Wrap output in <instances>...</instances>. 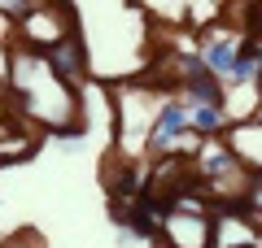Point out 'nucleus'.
<instances>
[{"instance_id":"obj_8","label":"nucleus","mask_w":262,"mask_h":248,"mask_svg":"<svg viewBox=\"0 0 262 248\" xmlns=\"http://www.w3.org/2000/svg\"><path fill=\"white\" fill-rule=\"evenodd\" d=\"M144 183H149V175H144L140 165H122L118 175L110 179V187H114V201H118V205H127V201H136V196L144 192Z\"/></svg>"},{"instance_id":"obj_1","label":"nucleus","mask_w":262,"mask_h":248,"mask_svg":"<svg viewBox=\"0 0 262 248\" xmlns=\"http://www.w3.org/2000/svg\"><path fill=\"white\" fill-rule=\"evenodd\" d=\"M158 239L166 248H210L214 244V213H210V205L192 192H179L170 213L162 218Z\"/></svg>"},{"instance_id":"obj_5","label":"nucleus","mask_w":262,"mask_h":248,"mask_svg":"<svg viewBox=\"0 0 262 248\" xmlns=\"http://www.w3.org/2000/svg\"><path fill=\"white\" fill-rule=\"evenodd\" d=\"M44 61L53 65L57 79H66L70 87H79V79H83V70H88V61H83V44H79L75 31H70L66 39H57V44L44 53Z\"/></svg>"},{"instance_id":"obj_6","label":"nucleus","mask_w":262,"mask_h":248,"mask_svg":"<svg viewBox=\"0 0 262 248\" xmlns=\"http://www.w3.org/2000/svg\"><path fill=\"white\" fill-rule=\"evenodd\" d=\"M188 105V127H192L196 139H214L227 131V109L214 101H184Z\"/></svg>"},{"instance_id":"obj_9","label":"nucleus","mask_w":262,"mask_h":248,"mask_svg":"<svg viewBox=\"0 0 262 248\" xmlns=\"http://www.w3.org/2000/svg\"><path fill=\"white\" fill-rule=\"evenodd\" d=\"M5 248H35V239H31V235H18V239H9Z\"/></svg>"},{"instance_id":"obj_11","label":"nucleus","mask_w":262,"mask_h":248,"mask_svg":"<svg viewBox=\"0 0 262 248\" xmlns=\"http://www.w3.org/2000/svg\"><path fill=\"white\" fill-rule=\"evenodd\" d=\"M253 118H258V122H262V105H258V109H253Z\"/></svg>"},{"instance_id":"obj_2","label":"nucleus","mask_w":262,"mask_h":248,"mask_svg":"<svg viewBox=\"0 0 262 248\" xmlns=\"http://www.w3.org/2000/svg\"><path fill=\"white\" fill-rule=\"evenodd\" d=\"M184 139H192V127H188V105H184V101H166V105L158 109V122H153L144 148H149V157H175Z\"/></svg>"},{"instance_id":"obj_7","label":"nucleus","mask_w":262,"mask_h":248,"mask_svg":"<svg viewBox=\"0 0 262 248\" xmlns=\"http://www.w3.org/2000/svg\"><path fill=\"white\" fill-rule=\"evenodd\" d=\"M236 39H241V35H214V39L201 44V61H206L219 79L227 74V65H232V57H236Z\"/></svg>"},{"instance_id":"obj_4","label":"nucleus","mask_w":262,"mask_h":248,"mask_svg":"<svg viewBox=\"0 0 262 248\" xmlns=\"http://www.w3.org/2000/svg\"><path fill=\"white\" fill-rule=\"evenodd\" d=\"M223 144L227 153L241 161V170H262V122L258 118H241V122H227L223 131Z\"/></svg>"},{"instance_id":"obj_3","label":"nucleus","mask_w":262,"mask_h":248,"mask_svg":"<svg viewBox=\"0 0 262 248\" xmlns=\"http://www.w3.org/2000/svg\"><path fill=\"white\" fill-rule=\"evenodd\" d=\"M179 87H184V101H214V105L227 101L223 79H219V74L201 61V53L179 57Z\"/></svg>"},{"instance_id":"obj_10","label":"nucleus","mask_w":262,"mask_h":248,"mask_svg":"<svg viewBox=\"0 0 262 248\" xmlns=\"http://www.w3.org/2000/svg\"><path fill=\"white\" fill-rule=\"evenodd\" d=\"M39 5H53V9H61V13H70V0H39Z\"/></svg>"}]
</instances>
